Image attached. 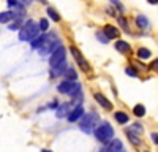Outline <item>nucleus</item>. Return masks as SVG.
Instances as JSON below:
<instances>
[{
	"instance_id": "f3484780",
	"label": "nucleus",
	"mask_w": 158,
	"mask_h": 152,
	"mask_svg": "<svg viewBox=\"0 0 158 152\" xmlns=\"http://www.w3.org/2000/svg\"><path fill=\"white\" fill-rule=\"evenodd\" d=\"M13 18H15V15H13L11 11H3L2 15H0V22H8V21H11Z\"/></svg>"
},
{
	"instance_id": "c756f323",
	"label": "nucleus",
	"mask_w": 158,
	"mask_h": 152,
	"mask_svg": "<svg viewBox=\"0 0 158 152\" xmlns=\"http://www.w3.org/2000/svg\"><path fill=\"white\" fill-rule=\"evenodd\" d=\"M49 106H51V108H57V101H56V100H54V101H52V103H51V105H49Z\"/></svg>"
},
{
	"instance_id": "ddd939ff",
	"label": "nucleus",
	"mask_w": 158,
	"mask_h": 152,
	"mask_svg": "<svg viewBox=\"0 0 158 152\" xmlns=\"http://www.w3.org/2000/svg\"><path fill=\"white\" fill-rule=\"evenodd\" d=\"M103 33L106 35V38H117V35H118V30H117V27H114V25H104V29H103Z\"/></svg>"
},
{
	"instance_id": "9d476101",
	"label": "nucleus",
	"mask_w": 158,
	"mask_h": 152,
	"mask_svg": "<svg viewBox=\"0 0 158 152\" xmlns=\"http://www.w3.org/2000/svg\"><path fill=\"white\" fill-rule=\"evenodd\" d=\"M71 105L73 103H63V105H60V108L57 109V117H60V119L65 117V116L68 117L70 114H71V111H73L71 109Z\"/></svg>"
},
{
	"instance_id": "1a4fd4ad",
	"label": "nucleus",
	"mask_w": 158,
	"mask_h": 152,
	"mask_svg": "<svg viewBox=\"0 0 158 152\" xmlns=\"http://www.w3.org/2000/svg\"><path fill=\"white\" fill-rule=\"evenodd\" d=\"M101 152H123V144L120 139H112L111 143H108L106 149Z\"/></svg>"
},
{
	"instance_id": "393cba45",
	"label": "nucleus",
	"mask_w": 158,
	"mask_h": 152,
	"mask_svg": "<svg viewBox=\"0 0 158 152\" xmlns=\"http://www.w3.org/2000/svg\"><path fill=\"white\" fill-rule=\"evenodd\" d=\"M131 129H133V132H136V133H138V135H139V133H142V132H144V130H142V127H141V125H139V124H135V125H133V127H131ZM130 132H131V130H130ZM133 132H131V133H133Z\"/></svg>"
},
{
	"instance_id": "0eeeda50",
	"label": "nucleus",
	"mask_w": 158,
	"mask_h": 152,
	"mask_svg": "<svg viewBox=\"0 0 158 152\" xmlns=\"http://www.w3.org/2000/svg\"><path fill=\"white\" fill-rule=\"evenodd\" d=\"M97 122V116L95 114H85V116L79 120V127H81V130H84L85 133H90L92 129H94V125Z\"/></svg>"
},
{
	"instance_id": "dca6fc26",
	"label": "nucleus",
	"mask_w": 158,
	"mask_h": 152,
	"mask_svg": "<svg viewBox=\"0 0 158 152\" xmlns=\"http://www.w3.org/2000/svg\"><path fill=\"white\" fill-rule=\"evenodd\" d=\"M63 76H65V81H71V82H76L74 79H77V74H76V71H74L73 68H68L67 71L63 73Z\"/></svg>"
},
{
	"instance_id": "5701e85b",
	"label": "nucleus",
	"mask_w": 158,
	"mask_h": 152,
	"mask_svg": "<svg viewBox=\"0 0 158 152\" xmlns=\"http://www.w3.org/2000/svg\"><path fill=\"white\" fill-rule=\"evenodd\" d=\"M38 25H40V30L41 32H46L48 29H49V22H48V19H40V22H38Z\"/></svg>"
},
{
	"instance_id": "39448f33",
	"label": "nucleus",
	"mask_w": 158,
	"mask_h": 152,
	"mask_svg": "<svg viewBox=\"0 0 158 152\" xmlns=\"http://www.w3.org/2000/svg\"><path fill=\"white\" fill-rule=\"evenodd\" d=\"M57 43H59V41H57V36L52 35V33H48V35H46V40H44V44L38 49L40 54L44 56V54H49V53H54V51H56L54 46H56Z\"/></svg>"
},
{
	"instance_id": "423d86ee",
	"label": "nucleus",
	"mask_w": 158,
	"mask_h": 152,
	"mask_svg": "<svg viewBox=\"0 0 158 152\" xmlns=\"http://www.w3.org/2000/svg\"><path fill=\"white\" fill-rule=\"evenodd\" d=\"M70 53L73 54V57H74V60L79 63V67H81V70L82 71H90V65H89V62L84 59V56H82V53H81V51H79L76 46H71L70 48Z\"/></svg>"
},
{
	"instance_id": "4468645a",
	"label": "nucleus",
	"mask_w": 158,
	"mask_h": 152,
	"mask_svg": "<svg viewBox=\"0 0 158 152\" xmlns=\"http://www.w3.org/2000/svg\"><path fill=\"white\" fill-rule=\"evenodd\" d=\"M44 40H46V35H38L33 41H30V44H32V48H35V49H40L43 44H44Z\"/></svg>"
},
{
	"instance_id": "a211bd4d",
	"label": "nucleus",
	"mask_w": 158,
	"mask_h": 152,
	"mask_svg": "<svg viewBox=\"0 0 158 152\" xmlns=\"http://www.w3.org/2000/svg\"><path fill=\"white\" fill-rule=\"evenodd\" d=\"M67 70H68V65H67V62H63L62 65H59L57 68H52V74H54V76H59L62 71H67Z\"/></svg>"
},
{
	"instance_id": "cd10ccee",
	"label": "nucleus",
	"mask_w": 158,
	"mask_h": 152,
	"mask_svg": "<svg viewBox=\"0 0 158 152\" xmlns=\"http://www.w3.org/2000/svg\"><path fill=\"white\" fill-rule=\"evenodd\" d=\"M22 27H21V24L19 22H16V24H11L10 25V30H21Z\"/></svg>"
},
{
	"instance_id": "b1692460",
	"label": "nucleus",
	"mask_w": 158,
	"mask_h": 152,
	"mask_svg": "<svg viewBox=\"0 0 158 152\" xmlns=\"http://www.w3.org/2000/svg\"><path fill=\"white\" fill-rule=\"evenodd\" d=\"M127 136H128V139H131V141H133V144H135V146H139V144H141L139 138H138V136H135L130 130H127Z\"/></svg>"
},
{
	"instance_id": "aec40b11",
	"label": "nucleus",
	"mask_w": 158,
	"mask_h": 152,
	"mask_svg": "<svg viewBox=\"0 0 158 152\" xmlns=\"http://www.w3.org/2000/svg\"><path fill=\"white\" fill-rule=\"evenodd\" d=\"M136 24H138V27L146 29L147 25H149V21L146 19V16H138V18H136Z\"/></svg>"
},
{
	"instance_id": "6e6552de",
	"label": "nucleus",
	"mask_w": 158,
	"mask_h": 152,
	"mask_svg": "<svg viewBox=\"0 0 158 152\" xmlns=\"http://www.w3.org/2000/svg\"><path fill=\"white\" fill-rule=\"evenodd\" d=\"M84 116H85V114H84V108H82L81 105H77V106L73 108L71 114L68 116V120H70V122H76V120H81Z\"/></svg>"
},
{
	"instance_id": "6ab92c4d",
	"label": "nucleus",
	"mask_w": 158,
	"mask_h": 152,
	"mask_svg": "<svg viewBox=\"0 0 158 152\" xmlns=\"http://www.w3.org/2000/svg\"><path fill=\"white\" fill-rule=\"evenodd\" d=\"M138 57L139 59H149L150 57V51L147 48H139L138 49Z\"/></svg>"
},
{
	"instance_id": "f257e3e1",
	"label": "nucleus",
	"mask_w": 158,
	"mask_h": 152,
	"mask_svg": "<svg viewBox=\"0 0 158 152\" xmlns=\"http://www.w3.org/2000/svg\"><path fill=\"white\" fill-rule=\"evenodd\" d=\"M38 32H40V25L35 21H27L22 25V29L19 30V40L21 41H33L38 36Z\"/></svg>"
},
{
	"instance_id": "412c9836",
	"label": "nucleus",
	"mask_w": 158,
	"mask_h": 152,
	"mask_svg": "<svg viewBox=\"0 0 158 152\" xmlns=\"http://www.w3.org/2000/svg\"><path fill=\"white\" fill-rule=\"evenodd\" d=\"M133 112H135V116H138V117H142L144 114H146V108H144L142 105H136V106L133 108Z\"/></svg>"
},
{
	"instance_id": "20e7f679",
	"label": "nucleus",
	"mask_w": 158,
	"mask_h": 152,
	"mask_svg": "<svg viewBox=\"0 0 158 152\" xmlns=\"http://www.w3.org/2000/svg\"><path fill=\"white\" fill-rule=\"evenodd\" d=\"M57 91L60 94H67V95H73L76 97L79 94V91H81V86H79L77 82H71V81H63L57 86Z\"/></svg>"
},
{
	"instance_id": "4be33fe9",
	"label": "nucleus",
	"mask_w": 158,
	"mask_h": 152,
	"mask_svg": "<svg viewBox=\"0 0 158 152\" xmlns=\"http://www.w3.org/2000/svg\"><path fill=\"white\" fill-rule=\"evenodd\" d=\"M48 15L51 16V19L52 21H56V22H59L60 21V16H59V13L54 10V8H48Z\"/></svg>"
},
{
	"instance_id": "2eb2a0df",
	"label": "nucleus",
	"mask_w": 158,
	"mask_h": 152,
	"mask_svg": "<svg viewBox=\"0 0 158 152\" xmlns=\"http://www.w3.org/2000/svg\"><path fill=\"white\" fill-rule=\"evenodd\" d=\"M114 117H115V120H117L118 124H127V122H128V114L123 112V111H117V112L114 114Z\"/></svg>"
},
{
	"instance_id": "bb28decb",
	"label": "nucleus",
	"mask_w": 158,
	"mask_h": 152,
	"mask_svg": "<svg viewBox=\"0 0 158 152\" xmlns=\"http://www.w3.org/2000/svg\"><path fill=\"white\" fill-rule=\"evenodd\" d=\"M150 70H153V71L158 73V59H155V60L150 63Z\"/></svg>"
},
{
	"instance_id": "a878e982",
	"label": "nucleus",
	"mask_w": 158,
	"mask_h": 152,
	"mask_svg": "<svg viewBox=\"0 0 158 152\" xmlns=\"http://www.w3.org/2000/svg\"><path fill=\"white\" fill-rule=\"evenodd\" d=\"M125 73L130 74V76H138V71H136L135 68H131V67H128V68L125 70Z\"/></svg>"
},
{
	"instance_id": "f8f14e48",
	"label": "nucleus",
	"mask_w": 158,
	"mask_h": 152,
	"mask_svg": "<svg viewBox=\"0 0 158 152\" xmlns=\"http://www.w3.org/2000/svg\"><path fill=\"white\" fill-rule=\"evenodd\" d=\"M115 49L118 51V53H122V54H128L130 51H131L130 43H127V41H123V40H118V41H115Z\"/></svg>"
},
{
	"instance_id": "9b49d317",
	"label": "nucleus",
	"mask_w": 158,
	"mask_h": 152,
	"mask_svg": "<svg viewBox=\"0 0 158 152\" xmlns=\"http://www.w3.org/2000/svg\"><path fill=\"white\" fill-rule=\"evenodd\" d=\"M95 100L98 101V103L104 108V109H112V105H111V101L104 97L103 94H95Z\"/></svg>"
},
{
	"instance_id": "c85d7f7f",
	"label": "nucleus",
	"mask_w": 158,
	"mask_h": 152,
	"mask_svg": "<svg viewBox=\"0 0 158 152\" xmlns=\"http://www.w3.org/2000/svg\"><path fill=\"white\" fill-rule=\"evenodd\" d=\"M152 141L158 146V133H152Z\"/></svg>"
},
{
	"instance_id": "f03ea898",
	"label": "nucleus",
	"mask_w": 158,
	"mask_h": 152,
	"mask_svg": "<svg viewBox=\"0 0 158 152\" xmlns=\"http://www.w3.org/2000/svg\"><path fill=\"white\" fill-rule=\"evenodd\" d=\"M94 135L97 136L98 141H101V143H108L109 139L114 136V130H112V127H111L108 122H103V124H100L97 129L94 130Z\"/></svg>"
},
{
	"instance_id": "7ed1b4c3",
	"label": "nucleus",
	"mask_w": 158,
	"mask_h": 152,
	"mask_svg": "<svg viewBox=\"0 0 158 152\" xmlns=\"http://www.w3.org/2000/svg\"><path fill=\"white\" fill-rule=\"evenodd\" d=\"M67 59V49H65L63 46H59L54 53L51 54V59H49V65L52 68H57L59 65H62L63 62H67L65 60Z\"/></svg>"
}]
</instances>
